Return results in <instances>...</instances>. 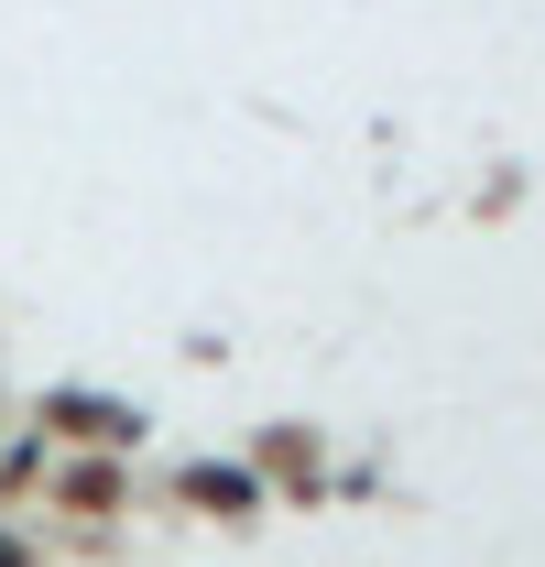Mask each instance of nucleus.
<instances>
[{"label":"nucleus","mask_w":545,"mask_h":567,"mask_svg":"<svg viewBox=\"0 0 545 567\" xmlns=\"http://www.w3.org/2000/svg\"><path fill=\"white\" fill-rule=\"evenodd\" d=\"M0 567H22V557H11V546H0Z\"/></svg>","instance_id":"f257e3e1"}]
</instances>
